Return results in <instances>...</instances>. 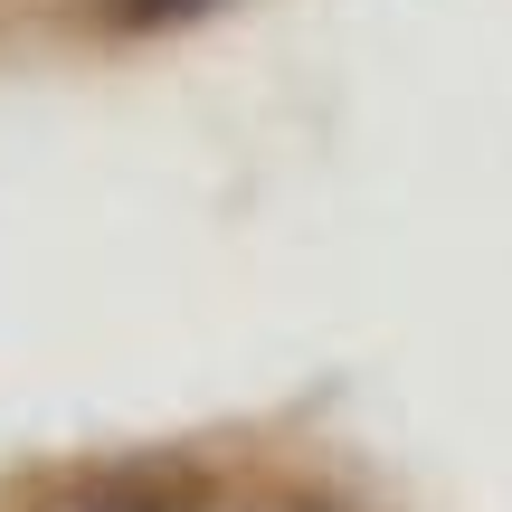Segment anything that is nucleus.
<instances>
[{"mask_svg":"<svg viewBox=\"0 0 512 512\" xmlns=\"http://www.w3.org/2000/svg\"><path fill=\"white\" fill-rule=\"evenodd\" d=\"M76 512H190V503H143L133 484H105V494H95V503H76Z\"/></svg>","mask_w":512,"mask_h":512,"instance_id":"f257e3e1","label":"nucleus"},{"mask_svg":"<svg viewBox=\"0 0 512 512\" xmlns=\"http://www.w3.org/2000/svg\"><path fill=\"white\" fill-rule=\"evenodd\" d=\"M114 10H124L133 29H152V19H181V10H209V0H114Z\"/></svg>","mask_w":512,"mask_h":512,"instance_id":"f03ea898","label":"nucleus"}]
</instances>
